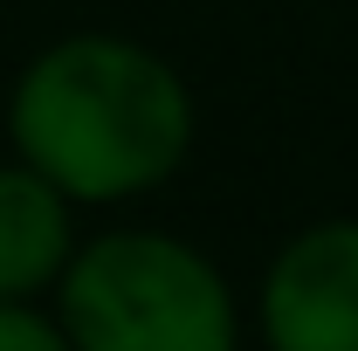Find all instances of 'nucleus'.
Returning <instances> with one entry per match:
<instances>
[{"mask_svg":"<svg viewBox=\"0 0 358 351\" xmlns=\"http://www.w3.org/2000/svg\"><path fill=\"white\" fill-rule=\"evenodd\" d=\"M55 324L76 351H241L221 268L152 227L83 241L55 282Z\"/></svg>","mask_w":358,"mask_h":351,"instance_id":"nucleus-2","label":"nucleus"},{"mask_svg":"<svg viewBox=\"0 0 358 351\" xmlns=\"http://www.w3.org/2000/svg\"><path fill=\"white\" fill-rule=\"evenodd\" d=\"M76 262L69 200L35 166H0V303H35Z\"/></svg>","mask_w":358,"mask_h":351,"instance_id":"nucleus-4","label":"nucleus"},{"mask_svg":"<svg viewBox=\"0 0 358 351\" xmlns=\"http://www.w3.org/2000/svg\"><path fill=\"white\" fill-rule=\"evenodd\" d=\"M0 351H76V345L35 303H0Z\"/></svg>","mask_w":358,"mask_h":351,"instance_id":"nucleus-5","label":"nucleus"},{"mask_svg":"<svg viewBox=\"0 0 358 351\" xmlns=\"http://www.w3.org/2000/svg\"><path fill=\"white\" fill-rule=\"evenodd\" d=\"M268 351H358V220L296 234L262 282Z\"/></svg>","mask_w":358,"mask_h":351,"instance_id":"nucleus-3","label":"nucleus"},{"mask_svg":"<svg viewBox=\"0 0 358 351\" xmlns=\"http://www.w3.org/2000/svg\"><path fill=\"white\" fill-rule=\"evenodd\" d=\"M7 138L69 207H110L179 173L193 96L152 48L124 35H69L21 69Z\"/></svg>","mask_w":358,"mask_h":351,"instance_id":"nucleus-1","label":"nucleus"}]
</instances>
